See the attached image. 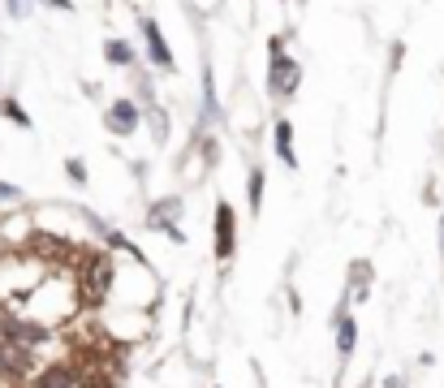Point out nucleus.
I'll return each instance as SVG.
<instances>
[{"mask_svg": "<svg viewBox=\"0 0 444 388\" xmlns=\"http://www.w3.org/2000/svg\"><path fill=\"white\" fill-rule=\"evenodd\" d=\"M0 371H18V375H26V371H30V354L18 350V345H9V341H0Z\"/></svg>", "mask_w": 444, "mask_h": 388, "instance_id": "obj_7", "label": "nucleus"}, {"mask_svg": "<svg viewBox=\"0 0 444 388\" xmlns=\"http://www.w3.org/2000/svg\"><path fill=\"white\" fill-rule=\"evenodd\" d=\"M272 57H276V61H272V91H276V95H289V91L298 87V65L281 57V39H272Z\"/></svg>", "mask_w": 444, "mask_h": 388, "instance_id": "obj_3", "label": "nucleus"}, {"mask_svg": "<svg viewBox=\"0 0 444 388\" xmlns=\"http://www.w3.org/2000/svg\"><path fill=\"white\" fill-rule=\"evenodd\" d=\"M337 337H341V341H337L341 354H350V350H354V337H358V332H354V319H341V332H337Z\"/></svg>", "mask_w": 444, "mask_h": 388, "instance_id": "obj_12", "label": "nucleus"}, {"mask_svg": "<svg viewBox=\"0 0 444 388\" xmlns=\"http://www.w3.org/2000/svg\"><path fill=\"white\" fill-rule=\"evenodd\" d=\"M78 388H117V375L108 371V367H91V371H82Z\"/></svg>", "mask_w": 444, "mask_h": 388, "instance_id": "obj_9", "label": "nucleus"}, {"mask_svg": "<svg viewBox=\"0 0 444 388\" xmlns=\"http://www.w3.org/2000/svg\"><path fill=\"white\" fill-rule=\"evenodd\" d=\"M108 61H117V65H130V61H134V52H130V43H121V39H113V43H108Z\"/></svg>", "mask_w": 444, "mask_h": 388, "instance_id": "obj_11", "label": "nucleus"}, {"mask_svg": "<svg viewBox=\"0 0 444 388\" xmlns=\"http://www.w3.org/2000/svg\"><path fill=\"white\" fill-rule=\"evenodd\" d=\"M259 194H263V173L255 169L250 173V207H259Z\"/></svg>", "mask_w": 444, "mask_h": 388, "instance_id": "obj_13", "label": "nucleus"}, {"mask_svg": "<svg viewBox=\"0 0 444 388\" xmlns=\"http://www.w3.org/2000/svg\"><path fill=\"white\" fill-rule=\"evenodd\" d=\"M0 328H5V341L18 345V350H30V345H43V341H48V328H43V323H22V319H13V315L0 319Z\"/></svg>", "mask_w": 444, "mask_h": 388, "instance_id": "obj_2", "label": "nucleus"}, {"mask_svg": "<svg viewBox=\"0 0 444 388\" xmlns=\"http://www.w3.org/2000/svg\"><path fill=\"white\" fill-rule=\"evenodd\" d=\"M70 177H74V182H87V169H82L78 160H70Z\"/></svg>", "mask_w": 444, "mask_h": 388, "instance_id": "obj_14", "label": "nucleus"}, {"mask_svg": "<svg viewBox=\"0 0 444 388\" xmlns=\"http://www.w3.org/2000/svg\"><path fill=\"white\" fill-rule=\"evenodd\" d=\"M143 35H147V48H151V61H155L160 70H169V65H173V57H169V48H164V39H160L155 22H143Z\"/></svg>", "mask_w": 444, "mask_h": 388, "instance_id": "obj_8", "label": "nucleus"}, {"mask_svg": "<svg viewBox=\"0 0 444 388\" xmlns=\"http://www.w3.org/2000/svg\"><path fill=\"white\" fill-rule=\"evenodd\" d=\"M289 134H294V130H289L285 121L276 126V151H281V160H285L289 169H294V164H298V155H294V143H289Z\"/></svg>", "mask_w": 444, "mask_h": 388, "instance_id": "obj_10", "label": "nucleus"}, {"mask_svg": "<svg viewBox=\"0 0 444 388\" xmlns=\"http://www.w3.org/2000/svg\"><path fill=\"white\" fill-rule=\"evenodd\" d=\"M134 126H138V108L130 99H117L113 108H108V130L113 134H134Z\"/></svg>", "mask_w": 444, "mask_h": 388, "instance_id": "obj_4", "label": "nucleus"}, {"mask_svg": "<svg viewBox=\"0 0 444 388\" xmlns=\"http://www.w3.org/2000/svg\"><path fill=\"white\" fill-rule=\"evenodd\" d=\"M0 199H18V186H9V182H0Z\"/></svg>", "mask_w": 444, "mask_h": 388, "instance_id": "obj_15", "label": "nucleus"}, {"mask_svg": "<svg viewBox=\"0 0 444 388\" xmlns=\"http://www.w3.org/2000/svg\"><path fill=\"white\" fill-rule=\"evenodd\" d=\"M30 388H74V367H65V362H52L48 371H39V379H35Z\"/></svg>", "mask_w": 444, "mask_h": 388, "instance_id": "obj_6", "label": "nucleus"}, {"mask_svg": "<svg viewBox=\"0 0 444 388\" xmlns=\"http://www.w3.org/2000/svg\"><path fill=\"white\" fill-rule=\"evenodd\" d=\"M78 285H82V294H87L91 302H99V298L108 294V285H113V263H108L104 255L87 259L82 272H78Z\"/></svg>", "mask_w": 444, "mask_h": 388, "instance_id": "obj_1", "label": "nucleus"}, {"mask_svg": "<svg viewBox=\"0 0 444 388\" xmlns=\"http://www.w3.org/2000/svg\"><path fill=\"white\" fill-rule=\"evenodd\" d=\"M216 255H220V259L233 255V211H229L225 203L216 207Z\"/></svg>", "mask_w": 444, "mask_h": 388, "instance_id": "obj_5", "label": "nucleus"}]
</instances>
